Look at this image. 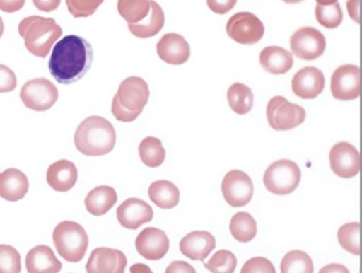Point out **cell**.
Segmentation results:
<instances>
[{
  "label": "cell",
  "mask_w": 362,
  "mask_h": 273,
  "mask_svg": "<svg viewBox=\"0 0 362 273\" xmlns=\"http://www.w3.org/2000/svg\"><path fill=\"white\" fill-rule=\"evenodd\" d=\"M94 60L92 45L83 37L67 35L54 46L50 57V73L60 84L80 81L90 71Z\"/></svg>",
  "instance_id": "6da1fadb"
},
{
  "label": "cell",
  "mask_w": 362,
  "mask_h": 273,
  "mask_svg": "<svg viewBox=\"0 0 362 273\" xmlns=\"http://www.w3.org/2000/svg\"><path fill=\"white\" fill-rule=\"evenodd\" d=\"M115 144L116 131L113 124L101 116L86 118L76 130V148L84 156H105L114 149Z\"/></svg>",
  "instance_id": "7a4b0ae2"
},
{
  "label": "cell",
  "mask_w": 362,
  "mask_h": 273,
  "mask_svg": "<svg viewBox=\"0 0 362 273\" xmlns=\"http://www.w3.org/2000/svg\"><path fill=\"white\" fill-rule=\"evenodd\" d=\"M18 33L25 40V46L30 54L46 58L63 31L54 18L35 16L24 18L20 23Z\"/></svg>",
  "instance_id": "3957f363"
},
{
  "label": "cell",
  "mask_w": 362,
  "mask_h": 273,
  "mask_svg": "<svg viewBox=\"0 0 362 273\" xmlns=\"http://www.w3.org/2000/svg\"><path fill=\"white\" fill-rule=\"evenodd\" d=\"M52 239L57 251L67 262H80L88 251V233L77 222L63 221L59 223L52 233Z\"/></svg>",
  "instance_id": "277c9868"
},
{
  "label": "cell",
  "mask_w": 362,
  "mask_h": 273,
  "mask_svg": "<svg viewBox=\"0 0 362 273\" xmlns=\"http://www.w3.org/2000/svg\"><path fill=\"white\" fill-rule=\"evenodd\" d=\"M300 167L290 160H279L272 163L264 175V184L269 192L279 196L291 194L300 185Z\"/></svg>",
  "instance_id": "5b68a950"
},
{
  "label": "cell",
  "mask_w": 362,
  "mask_h": 273,
  "mask_svg": "<svg viewBox=\"0 0 362 273\" xmlns=\"http://www.w3.org/2000/svg\"><path fill=\"white\" fill-rule=\"evenodd\" d=\"M267 118L273 130L289 131L302 124L306 111L281 96H275L267 105Z\"/></svg>",
  "instance_id": "8992f818"
},
{
  "label": "cell",
  "mask_w": 362,
  "mask_h": 273,
  "mask_svg": "<svg viewBox=\"0 0 362 273\" xmlns=\"http://www.w3.org/2000/svg\"><path fill=\"white\" fill-rule=\"evenodd\" d=\"M58 98V88L45 78L30 80L24 84L21 91L23 103L33 111H47L54 105Z\"/></svg>",
  "instance_id": "52a82bcc"
},
{
  "label": "cell",
  "mask_w": 362,
  "mask_h": 273,
  "mask_svg": "<svg viewBox=\"0 0 362 273\" xmlns=\"http://www.w3.org/2000/svg\"><path fill=\"white\" fill-rule=\"evenodd\" d=\"M226 33L237 43L253 45L264 37V27L255 14L239 12L228 20Z\"/></svg>",
  "instance_id": "ba28073f"
},
{
  "label": "cell",
  "mask_w": 362,
  "mask_h": 273,
  "mask_svg": "<svg viewBox=\"0 0 362 273\" xmlns=\"http://www.w3.org/2000/svg\"><path fill=\"white\" fill-rule=\"evenodd\" d=\"M221 190L228 205L232 207H245L253 198V182L243 171L230 170L222 180Z\"/></svg>",
  "instance_id": "9c48e42d"
},
{
  "label": "cell",
  "mask_w": 362,
  "mask_h": 273,
  "mask_svg": "<svg viewBox=\"0 0 362 273\" xmlns=\"http://www.w3.org/2000/svg\"><path fill=\"white\" fill-rule=\"evenodd\" d=\"M149 97V86L143 78L129 77L120 83L115 98L127 111L141 114Z\"/></svg>",
  "instance_id": "30bf717a"
},
{
  "label": "cell",
  "mask_w": 362,
  "mask_h": 273,
  "mask_svg": "<svg viewBox=\"0 0 362 273\" xmlns=\"http://www.w3.org/2000/svg\"><path fill=\"white\" fill-rule=\"evenodd\" d=\"M290 47L298 58L306 61L315 60L325 52V37L317 29L304 27L292 35Z\"/></svg>",
  "instance_id": "8fae6325"
},
{
  "label": "cell",
  "mask_w": 362,
  "mask_h": 273,
  "mask_svg": "<svg viewBox=\"0 0 362 273\" xmlns=\"http://www.w3.org/2000/svg\"><path fill=\"white\" fill-rule=\"evenodd\" d=\"M330 91L337 100H355L360 96V69L356 65H342L332 76Z\"/></svg>",
  "instance_id": "7c38bea8"
},
{
  "label": "cell",
  "mask_w": 362,
  "mask_h": 273,
  "mask_svg": "<svg viewBox=\"0 0 362 273\" xmlns=\"http://www.w3.org/2000/svg\"><path fill=\"white\" fill-rule=\"evenodd\" d=\"M330 168L338 177L351 179L360 170V156L351 144L341 141L329 152Z\"/></svg>",
  "instance_id": "4fadbf2b"
},
{
  "label": "cell",
  "mask_w": 362,
  "mask_h": 273,
  "mask_svg": "<svg viewBox=\"0 0 362 273\" xmlns=\"http://www.w3.org/2000/svg\"><path fill=\"white\" fill-rule=\"evenodd\" d=\"M135 247L139 255L148 260H162L169 251L170 243L164 231L147 228L139 233L135 240Z\"/></svg>",
  "instance_id": "5bb4252c"
},
{
  "label": "cell",
  "mask_w": 362,
  "mask_h": 273,
  "mask_svg": "<svg viewBox=\"0 0 362 273\" xmlns=\"http://www.w3.org/2000/svg\"><path fill=\"white\" fill-rule=\"evenodd\" d=\"M128 260L120 250L97 248L86 264L88 273H124Z\"/></svg>",
  "instance_id": "9a60e30c"
},
{
  "label": "cell",
  "mask_w": 362,
  "mask_h": 273,
  "mask_svg": "<svg viewBox=\"0 0 362 273\" xmlns=\"http://www.w3.org/2000/svg\"><path fill=\"white\" fill-rule=\"evenodd\" d=\"M117 219L124 228L137 230L143 224L153 219V209L141 199L130 198L122 202L117 209Z\"/></svg>",
  "instance_id": "2e32d148"
},
{
  "label": "cell",
  "mask_w": 362,
  "mask_h": 273,
  "mask_svg": "<svg viewBox=\"0 0 362 273\" xmlns=\"http://www.w3.org/2000/svg\"><path fill=\"white\" fill-rule=\"evenodd\" d=\"M324 86L325 77L315 67H304L292 78L291 88L294 95L305 100L317 98L323 92Z\"/></svg>",
  "instance_id": "e0dca14e"
},
{
  "label": "cell",
  "mask_w": 362,
  "mask_h": 273,
  "mask_svg": "<svg viewBox=\"0 0 362 273\" xmlns=\"http://www.w3.org/2000/svg\"><path fill=\"white\" fill-rule=\"evenodd\" d=\"M156 52L160 60L170 65H182L190 58V46L182 35L167 33L158 41Z\"/></svg>",
  "instance_id": "ac0fdd59"
},
{
  "label": "cell",
  "mask_w": 362,
  "mask_h": 273,
  "mask_svg": "<svg viewBox=\"0 0 362 273\" xmlns=\"http://www.w3.org/2000/svg\"><path fill=\"white\" fill-rule=\"evenodd\" d=\"M216 247V239L207 231L188 233L180 243L182 254L192 260H204Z\"/></svg>",
  "instance_id": "d6986e66"
},
{
  "label": "cell",
  "mask_w": 362,
  "mask_h": 273,
  "mask_svg": "<svg viewBox=\"0 0 362 273\" xmlns=\"http://www.w3.org/2000/svg\"><path fill=\"white\" fill-rule=\"evenodd\" d=\"M29 190V181L23 171L10 168L0 173V197L10 202L22 200Z\"/></svg>",
  "instance_id": "ffe728a7"
},
{
  "label": "cell",
  "mask_w": 362,
  "mask_h": 273,
  "mask_svg": "<svg viewBox=\"0 0 362 273\" xmlns=\"http://www.w3.org/2000/svg\"><path fill=\"white\" fill-rule=\"evenodd\" d=\"M47 183L56 192H69L78 181V169L73 162L60 160L50 165L47 170Z\"/></svg>",
  "instance_id": "44dd1931"
},
{
  "label": "cell",
  "mask_w": 362,
  "mask_h": 273,
  "mask_svg": "<svg viewBox=\"0 0 362 273\" xmlns=\"http://www.w3.org/2000/svg\"><path fill=\"white\" fill-rule=\"evenodd\" d=\"M28 273H59L62 264L48 245H40L33 248L26 256Z\"/></svg>",
  "instance_id": "7402d4cb"
},
{
  "label": "cell",
  "mask_w": 362,
  "mask_h": 273,
  "mask_svg": "<svg viewBox=\"0 0 362 273\" xmlns=\"http://www.w3.org/2000/svg\"><path fill=\"white\" fill-rule=\"evenodd\" d=\"M262 69L272 75H284L293 66V57L288 50L279 46H269L260 52Z\"/></svg>",
  "instance_id": "603a6c76"
},
{
  "label": "cell",
  "mask_w": 362,
  "mask_h": 273,
  "mask_svg": "<svg viewBox=\"0 0 362 273\" xmlns=\"http://www.w3.org/2000/svg\"><path fill=\"white\" fill-rule=\"evenodd\" d=\"M165 25V14L158 3L150 0V12L147 18L137 24H128L131 33L139 39L156 37Z\"/></svg>",
  "instance_id": "cb8c5ba5"
},
{
  "label": "cell",
  "mask_w": 362,
  "mask_h": 273,
  "mask_svg": "<svg viewBox=\"0 0 362 273\" xmlns=\"http://www.w3.org/2000/svg\"><path fill=\"white\" fill-rule=\"evenodd\" d=\"M117 192L111 186L101 185L88 192L86 198V207L94 216H103L116 204Z\"/></svg>",
  "instance_id": "d4e9b609"
},
{
  "label": "cell",
  "mask_w": 362,
  "mask_h": 273,
  "mask_svg": "<svg viewBox=\"0 0 362 273\" xmlns=\"http://www.w3.org/2000/svg\"><path fill=\"white\" fill-rule=\"evenodd\" d=\"M150 200L163 209H170L180 202L177 186L166 180L153 182L149 187Z\"/></svg>",
  "instance_id": "484cf974"
},
{
  "label": "cell",
  "mask_w": 362,
  "mask_h": 273,
  "mask_svg": "<svg viewBox=\"0 0 362 273\" xmlns=\"http://www.w3.org/2000/svg\"><path fill=\"white\" fill-rule=\"evenodd\" d=\"M230 231L233 237L239 243H249L255 238L257 224L249 213L239 211L230 219Z\"/></svg>",
  "instance_id": "4316f807"
},
{
  "label": "cell",
  "mask_w": 362,
  "mask_h": 273,
  "mask_svg": "<svg viewBox=\"0 0 362 273\" xmlns=\"http://www.w3.org/2000/svg\"><path fill=\"white\" fill-rule=\"evenodd\" d=\"M228 101L230 109L238 114L245 115L253 108L254 95L249 86L243 83H235L228 91Z\"/></svg>",
  "instance_id": "83f0119b"
},
{
  "label": "cell",
  "mask_w": 362,
  "mask_h": 273,
  "mask_svg": "<svg viewBox=\"0 0 362 273\" xmlns=\"http://www.w3.org/2000/svg\"><path fill=\"white\" fill-rule=\"evenodd\" d=\"M139 156L141 162L150 168H156L164 163L166 150L163 147L162 141L156 137H146L139 144Z\"/></svg>",
  "instance_id": "f1b7e54d"
},
{
  "label": "cell",
  "mask_w": 362,
  "mask_h": 273,
  "mask_svg": "<svg viewBox=\"0 0 362 273\" xmlns=\"http://www.w3.org/2000/svg\"><path fill=\"white\" fill-rule=\"evenodd\" d=\"M117 9L128 24H137L149 14L150 0H118Z\"/></svg>",
  "instance_id": "f546056e"
},
{
  "label": "cell",
  "mask_w": 362,
  "mask_h": 273,
  "mask_svg": "<svg viewBox=\"0 0 362 273\" xmlns=\"http://www.w3.org/2000/svg\"><path fill=\"white\" fill-rule=\"evenodd\" d=\"M281 273H313V262L306 252L292 250L283 257Z\"/></svg>",
  "instance_id": "4dcf8cb0"
},
{
  "label": "cell",
  "mask_w": 362,
  "mask_h": 273,
  "mask_svg": "<svg viewBox=\"0 0 362 273\" xmlns=\"http://www.w3.org/2000/svg\"><path fill=\"white\" fill-rule=\"evenodd\" d=\"M338 240L341 247L354 255L360 254V224L359 222H351L343 224L338 231Z\"/></svg>",
  "instance_id": "1f68e13d"
},
{
  "label": "cell",
  "mask_w": 362,
  "mask_h": 273,
  "mask_svg": "<svg viewBox=\"0 0 362 273\" xmlns=\"http://www.w3.org/2000/svg\"><path fill=\"white\" fill-rule=\"evenodd\" d=\"M204 267L211 273H234L237 267V258L228 250H219L211 260L204 262Z\"/></svg>",
  "instance_id": "d6a6232c"
},
{
  "label": "cell",
  "mask_w": 362,
  "mask_h": 273,
  "mask_svg": "<svg viewBox=\"0 0 362 273\" xmlns=\"http://www.w3.org/2000/svg\"><path fill=\"white\" fill-rule=\"evenodd\" d=\"M315 18L321 26L327 29H336L343 21V12L340 4L315 7Z\"/></svg>",
  "instance_id": "836d02e7"
},
{
  "label": "cell",
  "mask_w": 362,
  "mask_h": 273,
  "mask_svg": "<svg viewBox=\"0 0 362 273\" xmlns=\"http://www.w3.org/2000/svg\"><path fill=\"white\" fill-rule=\"evenodd\" d=\"M21 255L16 248L0 245V273H21Z\"/></svg>",
  "instance_id": "e575fe53"
},
{
  "label": "cell",
  "mask_w": 362,
  "mask_h": 273,
  "mask_svg": "<svg viewBox=\"0 0 362 273\" xmlns=\"http://www.w3.org/2000/svg\"><path fill=\"white\" fill-rule=\"evenodd\" d=\"M103 1L105 0H66V5L74 18H88L97 11Z\"/></svg>",
  "instance_id": "d590c367"
},
{
  "label": "cell",
  "mask_w": 362,
  "mask_h": 273,
  "mask_svg": "<svg viewBox=\"0 0 362 273\" xmlns=\"http://www.w3.org/2000/svg\"><path fill=\"white\" fill-rule=\"evenodd\" d=\"M240 273H276V271L268 258L257 256L247 260L241 268Z\"/></svg>",
  "instance_id": "8d00e7d4"
},
{
  "label": "cell",
  "mask_w": 362,
  "mask_h": 273,
  "mask_svg": "<svg viewBox=\"0 0 362 273\" xmlns=\"http://www.w3.org/2000/svg\"><path fill=\"white\" fill-rule=\"evenodd\" d=\"M18 86L16 74L6 65L0 64V93L13 92Z\"/></svg>",
  "instance_id": "74e56055"
},
{
  "label": "cell",
  "mask_w": 362,
  "mask_h": 273,
  "mask_svg": "<svg viewBox=\"0 0 362 273\" xmlns=\"http://www.w3.org/2000/svg\"><path fill=\"white\" fill-rule=\"evenodd\" d=\"M209 10L214 13L223 16L232 11L233 8L236 5L237 0H206Z\"/></svg>",
  "instance_id": "f35d334b"
},
{
  "label": "cell",
  "mask_w": 362,
  "mask_h": 273,
  "mask_svg": "<svg viewBox=\"0 0 362 273\" xmlns=\"http://www.w3.org/2000/svg\"><path fill=\"white\" fill-rule=\"evenodd\" d=\"M112 113H113L116 120L122 122H134L141 115V114L131 113V112L127 111L124 108L120 107L115 97H114L113 103H112Z\"/></svg>",
  "instance_id": "ab89813d"
},
{
  "label": "cell",
  "mask_w": 362,
  "mask_h": 273,
  "mask_svg": "<svg viewBox=\"0 0 362 273\" xmlns=\"http://www.w3.org/2000/svg\"><path fill=\"white\" fill-rule=\"evenodd\" d=\"M165 273H197L196 269L183 260H175L167 267Z\"/></svg>",
  "instance_id": "60d3db41"
},
{
  "label": "cell",
  "mask_w": 362,
  "mask_h": 273,
  "mask_svg": "<svg viewBox=\"0 0 362 273\" xmlns=\"http://www.w3.org/2000/svg\"><path fill=\"white\" fill-rule=\"evenodd\" d=\"M26 0H0V10L6 13H16L25 6Z\"/></svg>",
  "instance_id": "b9f144b4"
},
{
  "label": "cell",
  "mask_w": 362,
  "mask_h": 273,
  "mask_svg": "<svg viewBox=\"0 0 362 273\" xmlns=\"http://www.w3.org/2000/svg\"><path fill=\"white\" fill-rule=\"evenodd\" d=\"M33 1L37 9L47 13L58 9L61 5V0H33Z\"/></svg>",
  "instance_id": "7bdbcfd3"
},
{
  "label": "cell",
  "mask_w": 362,
  "mask_h": 273,
  "mask_svg": "<svg viewBox=\"0 0 362 273\" xmlns=\"http://www.w3.org/2000/svg\"><path fill=\"white\" fill-rule=\"evenodd\" d=\"M359 1L360 0H347L346 7L351 20L359 24Z\"/></svg>",
  "instance_id": "ee69618b"
},
{
  "label": "cell",
  "mask_w": 362,
  "mask_h": 273,
  "mask_svg": "<svg viewBox=\"0 0 362 273\" xmlns=\"http://www.w3.org/2000/svg\"><path fill=\"white\" fill-rule=\"evenodd\" d=\"M319 273H349V269L341 264H329L324 266Z\"/></svg>",
  "instance_id": "f6af8a7d"
},
{
  "label": "cell",
  "mask_w": 362,
  "mask_h": 273,
  "mask_svg": "<svg viewBox=\"0 0 362 273\" xmlns=\"http://www.w3.org/2000/svg\"><path fill=\"white\" fill-rule=\"evenodd\" d=\"M130 273H153L149 266L145 264H134L130 267Z\"/></svg>",
  "instance_id": "bcb514c9"
},
{
  "label": "cell",
  "mask_w": 362,
  "mask_h": 273,
  "mask_svg": "<svg viewBox=\"0 0 362 273\" xmlns=\"http://www.w3.org/2000/svg\"><path fill=\"white\" fill-rule=\"evenodd\" d=\"M315 1H317V5L320 6H330L338 3V0H315Z\"/></svg>",
  "instance_id": "7dc6e473"
},
{
  "label": "cell",
  "mask_w": 362,
  "mask_h": 273,
  "mask_svg": "<svg viewBox=\"0 0 362 273\" xmlns=\"http://www.w3.org/2000/svg\"><path fill=\"white\" fill-rule=\"evenodd\" d=\"M4 31H5V25H4L3 18H0V39L3 37Z\"/></svg>",
  "instance_id": "c3c4849f"
},
{
  "label": "cell",
  "mask_w": 362,
  "mask_h": 273,
  "mask_svg": "<svg viewBox=\"0 0 362 273\" xmlns=\"http://www.w3.org/2000/svg\"><path fill=\"white\" fill-rule=\"evenodd\" d=\"M281 1H284V3L286 4H289V5H292V4L300 3V1H303V0H281Z\"/></svg>",
  "instance_id": "681fc988"
}]
</instances>
